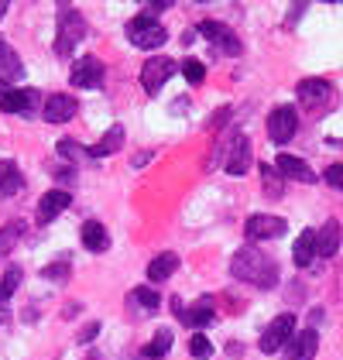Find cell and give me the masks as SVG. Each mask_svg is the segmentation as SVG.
Returning <instances> with one entry per match:
<instances>
[{
	"instance_id": "6da1fadb",
	"label": "cell",
	"mask_w": 343,
	"mask_h": 360,
	"mask_svg": "<svg viewBox=\"0 0 343 360\" xmlns=\"http://www.w3.org/2000/svg\"><path fill=\"white\" fill-rule=\"evenodd\" d=\"M230 271H233V278L251 281L257 288H275V285H278V264H275L268 254H261L257 248L237 250L233 261H230Z\"/></svg>"
},
{
	"instance_id": "7a4b0ae2",
	"label": "cell",
	"mask_w": 343,
	"mask_h": 360,
	"mask_svg": "<svg viewBox=\"0 0 343 360\" xmlns=\"http://www.w3.org/2000/svg\"><path fill=\"white\" fill-rule=\"evenodd\" d=\"M86 38V18L69 4L62 0L58 4V38H56V56H72L76 41Z\"/></svg>"
},
{
	"instance_id": "3957f363",
	"label": "cell",
	"mask_w": 343,
	"mask_h": 360,
	"mask_svg": "<svg viewBox=\"0 0 343 360\" xmlns=\"http://www.w3.org/2000/svg\"><path fill=\"white\" fill-rule=\"evenodd\" d=\"M127 38L138 49H158V45L169 41V31L155 21V14H138V18L127 21Z\"/></svg>"
},
{
	"instance_id": "277c9868",
	"label": "cell",
	"mask_w": 343,
	"mask_h": 360,
	"mask_svg": "<svg viewBox=\"0 0 343 360\" xmlns=\"http://www.w3.org/2000/svg\"><path fill=\"white\" fill-rule=\"evenodd\" d=\"M295 93H299V103H302L306 110H313V113L330 110V107L337 103V89L326 83V79H302Z\"/></svg>"
},
{
	"instance_id": "5b68a950",
	"label": "cell",
	"mask_w": 343,
	"mask_h": 360,
	"mask_svg": "<svg viewBox=\"0 0 343 360\" xmlns=\"http://www.w3.org/2000/svg\"><path fill=\"white\" fill-rule=\"evenodd\" d=\"M179 69V62L175 58H165V56H155V58H148L141 65V86H144V93H158L162 86L172 79V72Z\"/></svg>"
},
{
	"instance_id": "8992f818",
	"label": "cell",
	"mask_w": 343,
	"mask_h": 360,
	"mask_svg": "<svg viewBox=\"0 0 343 360\" xmlns=\"http://www.w3.org/2000/svg\"><path fill=\"white\" fill-rule=\"evenodd\" d=\"M292 333H295V316H292V312H282L278 319L268 323V330L261 333V354H278L288 340H292Z\"/></svg>"
},
{
	"instance_id": "52a82bcc",
	"label": "cell",
	"mask_w": 343,
	"mask_h": 360,
	"mask_svg": "<svg viewBox=\"0 0 343 360\" xmlns=\"http://www.w3.org/2000/svg\"><path fill=\"white\" fill-rule=\"evenodd\" d=\"M295 131H299V113H295V107H275L271 117H268V138L275 141V144H288V141L295 138Z\"/></svg>"
},
{
	"instance_id": "ba28073f",
	"label": "cell",
	"mask_w": 343,
	"mask_h": 360,
	"mask_svg": "<svg viewBox=\"0 0 343 360\" xmlns=\"http://www.w3.org/2000/svg\"><path fill=\"white\" fill-rule=\"evenodd\" d=\"M288 223L282 217H271V213H254L251 220L244 223V233L247 240H271V237H282Z\"/></svg>"
},
{
	"instance_id": "9c48e42d",
	"label": "cell",
	"mask_w": 343,
	"mask_h": 360,
	"mask_svg": "<svg viewBox=\"0 0 343 360\" xmlns=\"http://www.w3.org/2000/svg\"><path fill=\"white\" fill-rule=\"evenodd\" d=\"M69 79H72V86H76V89H96V86L103 83V62H100L96 56L79 58V62L72 65Z\"/></svg>"
},
{
	"instance_id": "30bf717a",
	"label": "cell",
	"mask_w": 343,
	"mask_h": 360,
	"mask_svg": "<svg viewBox=\"0 0 343 360\" xmlns=\"http://www.w3.org/2000/svg\"><path fill=\"white\" fill-rule=\"evenodd\" d=\"M224 165L230 175H247L251 172V141L247 134H233L227 155H224Z\"/></svg>"
},
{
	"instance_id": "8fae6325",
	"label": "cell",
	"mask_w": 343,
	"mask_h": 360,
	"mask_svg": "<svg viewBox=\"0 0 343 360\" xmlns=\"http://www.w3.org/2000/svg\"><path fill=\"white\" fill-rule=\"evenodd\" d=\"M76 113H79L76 96H69V93H56V96H48V100H45V110H41V117H45L48 124H69Z\"/></svg>"
},
{
	"instance_id": "7c38bea8",
	"label": "cell",
	"mask_w": 343,
	"mask_h": 360,
	"mask_svg": "<svg viewBox=\"0 0 343 360\" xmlns=\"http://www.w3.org/2000/svg\"><path fill=\"white\" fill-rule=\"evenodd\" d=\"M200 34H206L224 56H240V41H237V34H233L227 25H220V21H202Z\"/></svg>"
},
{
	"instance_id": "4fadbf2b",
	"label": "cell",
	"mask_w": 343,
	"mask_h": 360,
	"mask_svg": "<svg viewBox=\"0 0 343 360\" xmlns=\"http://www.w3.org/2000/svg\"><path fill=\"white\" fill-rule=\"evenodd\" d=\"M69 202H72V195L65 189H48L38 199V223H52L62 210H69Z\"/></svg>"
},
{
	"instance_id": "5bb4252c",
	"label": "cell",
	"mask_w": 343,
	"mask_h": 360,
	"mask_svg": "<svg viewBox=\"0 0 343 360\" xmlns=\"http://www.w3.org/2000/svg\"><path fill=\"white\" fill-rule=\"evenodd\" d=\"M316 350H319V336H316V330L292 333L285 360H313V357H316Z\"/></svg>"
},
{
	"instance_id": "9a60e30c",
	"label": "cell",
	"mask_w": 343,
	"mask_h": 360,
	"mask_svg": "<svg viewBox=\"0 0 343 360\" xmlns=\"http://www.w3.org/2000/svg\"><path fill=\"white\" fill-rule=\"evenodd\" d=\"M18 79H25V62L21 56L0 38V83H18Z\"/></svg>"
},
{
	"instance_id": "2e32d148",
	"label": "cell",
	"mask_w": 343,
	"mask_h": 360,
	"mask_svg": "<svg viewBox=\"0 0 343 360\" xmlns=\"http://www.w3.org/2000/svg\"><path fill=\"white\" fill-rule=\"evenodd\" d=\"M38 103V89H7L0 96V110L4 113H31Z\"/></svg>"
},
{
	"instance_id": "e0dca14e",
	"label": "cell",
	"mask_w": 343,
	"mask_h": 360,
	"mask_svg": "<svg viewBox=\"0 0 343 360\" xmlns=\"http://www.w3.org/2000/svg\"><path fill=\"white\" fill-rule=\"evenodd\" d=\"M275 172H278L282 179H292V182H316V172L306 165L302 158H295V155H278Z\"/></svg>"
},
{
	"instance_id": "ac0fdd59",
	"label": "cell",
	"mask_w": 343,
	"mask_h": 360,
	"mask_svg": "<svg viewBox=\"0 0 343 360\" xmlns=\"http://www.w3.org/2000/svg\"><path fill=\"white\" fill-rule=\"evenodd\" d=\"M337 250H340V223L326 220L323 230L316 233V254H319V257H333Z\"/></svg>"
},
{
	"instance_id": "d6986e66",
	"label": "cell",
	"mask_w": 343,
	"mask_h": 360,
	"mask_svg": "<svg viewBox=\"0 0 343 360\" xmlns=\"http://www.w3.org/2000/svg\"><path fill=\"white\" fill-rule=\"evenodd\" d=\"M79 237H83V248L93 250V254H103V250L110 248V237H107V226L96 220H86L83 230H79Z\"/></svg>"
},
{
	"instance_id": "ffe728a7",
	"label": "cell",
	"mask_w": 343,
	"mask_h": 360,
	"mask_svg": "<svg viewBox=\"0 0 343 360\" xmlns=\"http://www.w3.org/2000/svg\"><path fill=\"white\" fill-rule=\"evenodd\" d=\"M175 271H179V254L165 250V254H158V257L148 264V281H169Z\"/></svg>"
},
{
	"instance_id": "44dd1931",
	"label": "cell",
	"mask_w": 343,
	"mask_h": 360,
	"mask_svg": "<svg viewBox=\"0 0 343 360\" xmlns=\"http://www.w3.org/2000/svg\"><path fill=\"white\" fill-rule=\"evenodd\" d=\"M316 257V233L313 230H302L299 237H295V248H292V261L299 264V268H309Z\"/></svg>"
},
{
	"instance_id": "7402d4cb",
	"label": "cell",
	"mask_w": 343,
	"mask_h": 360,
	"mask_svg": "<svg viewBox=\"0 0 343 360\" xmlns=\"http://www.w3.org/2000/svg\"><path fill=\"white\" fill-rule=\"evenodd\" d=\"M21 189H25V175H21L18 162H0V193L14 195Z\"/></svg>"
},
{
	"instance_id": "603a6c76",
	"label": "cell",
	"mask_w": 343,
	"mask_h": 360,
	"mask_svg": "<svg viewBox=\"0 0 343 360\" xmlns=\"http://www.w3.org/2000/svg\"><path fill=\"white\" fill-rule=\"evenodd\" d=\"M120 144H124V127H120V124H114V127H110L103 138L89 148V158H107V155H114Z\"/></svg>"
},
{
	"instance_id": "cb8c5ba5",
	"label": "cell",
	"mask_w": 343,
	"mask_h": 360,
	"mask_svg": "<svg viewBox=\"0 0 343 360\" xmlns=\"http://www.w3.org/2000/svg\"><path fill=\"white\" fill-rule=\"evenodd\" d=\"M186 323H189V326H196V330L209 326V323H213V299H209V295H202L200 302L193 305V312H186Z\"/></svg>"
},
{
	"instance_id": "d4e9b609",
	"label": "cell",
	"mask_w": 343,
	"mask_h": 360,
	"mask_svg": "<svg viewBox=\"0 0 343 360\" xmlns=\"http://www.w3.org/2000/svg\"><path fill=\"white\" fill-rule=\"evenodd\" d=\"M169 350H172V333H169V330H158V333H155V340L141 347V357H148V360H162L165 354H169Z\"/></svg>"
},
{
	"instance_id": "484cf974",
	"label": "cell",
	"mask_w": 343,
	"mask_h": 360,
	"mask_svg": "<svg viewBox=\"0 0 343 360\" xmlns=\"http://www.w3.org/2000/svg\"><path fill=\"white\" fill-rule=\"evenodd\" d=\"M21 237H25V223H21V220L7 223V226L0 230V257H4V254H11V250H14V244H18Z\"/></svg>"
},
{
	"instance_id": "4316f807",
	"label": "cell",
	"mask_w": 343,
	"mask_h": 360,
	"mask_svg": "<svg viewBox=\"0 0 343 360\" xmlns=\"http://www.w3.org/2000/svg\"><path fill=\"white\" fill-rule=\"evenodd\" d=\"M131 305H141V312H158L162 299H158L155 288H134L131 292Z\"/></svg>"
},
{
	"instance_id": "83f0119b",
	"label": "cell",
	"mask_w": 343,
	"mask_h": 360,
	"mask_svg": "<svg viewBox=\"0 0 343 360\" xmlns=\"http://www.w3.org/2000/svg\"><path fill=\"white\" fill-rule=\"evenodd\" d=\"M21 268H7V275L0 278V302H7L14 292H18V285H21Z\"/></svg>"
},
{
	"instance_id": "f1b7e54d",
	"label": "cell",
	"mask_w": 343,
	"mask_h": 360,
	"mask_svg": "<svg viewBox=\"0 0 343 360\" xmlns=\"http://www.w3.org/2000/svg\"><path fill=\"white\" fill-rule=\"evenodd\" d=\"M261 179H264V193L271 195V199L282 195V175H278L271 165H261Z\"/></svg>"
},
{
	"instance_id": "f546056e",
	"label": "cell",
	"mask_w": 343,
	"mask_h": 360,
	"mask_svg": "<svg viewBox=\"0 0 343 360\" xmlns=\"http://www.w3.org/2000/svg\"><path fill=\"white\" fill-rule=\"evenodd\" d=\"M182 76H186L189 86H200L202 79H206V65L196 62V58H186V62H182Z\"/></svg>"
},
{
	"instance_id": "4dcf8cb0",
	"label": "cell",
	"mask_w": 343,
	"mask_h": 360,
	"mask_svg": "<svg viewBox=\"0 0 343 360\" xmlns=\"http://www.w3.org/2000/svg\"><path fill=\"white\" fill-rule=\"evenodd\" d=\"M58 155H62V158H69V162H86V158H89V151L79 148L76 141H58Z\"/></svg>"
},
{
	"instance_id": "1f68e13d",
	"label": "cell",
	"mask_w": 343,
	"mask_h": 360,
	"mask_svg": "<svg viewBox=\"0 0 343 360\" xmlns=\"http://www.w3.org/2000/svg\"><path fill=\"white\" fill-rule=\"evenodd\" d=\"M189 354H193V357H200V360H209L213 357V343H209L202 333H196V336L189 340Z\"/></svg>"
},
{
	"instance_id": "d6a6232c",
	"label": "cell",
	"mask_w": 343,
	"mask_h": 360,
	"mask_svg": "<svg viewBox=\"0 0 343 360\" xmlns=\"http://www.w3.org/2000/svg\"><path fill=\"white\" fill-rule=\"evenodd\" d=\"M41 275L45 278H52V281H65V278H69V261H58V264H48V268H45V271H41Z\"/></svg>"
},
{
	"instance_id": "836d02e7",
	"label": "cell",
	"mask_w": 343,
	"mask_h": 360,
	"mask_svg": "<svg viewBox=\"0 0 343 360\" xmlns=\"http://www.w3.org/2000/svg\"><path fill=\"white\" fill-rule=\"evenodd\" d=\"M323 179H326V186H333V189H343V165H330L323 172Z\"/></svg>"
},
{
	"instance_id": "e575fe53",
	"label": "cell",
	"mask_w": 343,
	"mask_h": 360,
	"mask_svg": "<svg viewBox=\"0 0 343 360\" xmlns=\"http://www.w3.org/2000/svg\"><path fill=\"white\" fill-rule=\"evenodd\" d=\"M96 333H100V323H89L86 330H79V343H89V340H96Z\"/></svg>"
},
{
	"instance_id": "d590c367",
	"label": "cell",
	"mask_w": 343,
	"mask_h": 360,
	"mask_svg": "<svg viewBox=\"0 0 343 360\" xmlns=\"http://www.w3.org/2000/svg\"><path fill=\"white\" fill-rule=\"evenodd\" d=\"M175 0H148V7H151V14H158V11H169Z\"/></svg>"
},
{
	"instance_id": "8d00e7d4",
	"label": "cell",
	"mask_w": 343,
	"mask_h": 360,
	"mask_svg": "<svg viewBox=\"0 0 343 360\" xmlns=\"http://www.w3.org/2000/svg\"><path fill=\"white\" fill-rule=\"evenodd\" d=\"M7 4H11V0H0V18L7 14Z\"/></svg>"
},
{
	"instance_id": "74e56055",
	"label": "cell",
	"mask_w": 343,
	"mask_h": 360,
	"mask_svg": "<svg viewBox=\"0 0 343 360\" xmlns=\"http://www.w3.org/2000/svg\"><path fill=\"white\" fill-rule=\"evenodd\" d=\"M326 4H343V0H326Z\"/></svg>"
},
{
	"instance_id": "f35d334b",
	"label": "cell",
	"mask_w": 343,
	"mask_h": 360,
	"mask_svg": "<svg viewBox=\"0 0 343 360\" xmlns=\"http://www.w3.org/2000/svg\"><path fill=\"white\" fill-rule=\"evenodd\" d=\"M200 4H206V0H200Z\"/></svg>"
}]
</instances>
